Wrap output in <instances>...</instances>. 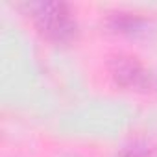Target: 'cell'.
Returning <instances> with one entry per match:
<instances>
[{
	"mask_svg": "<svg viewBox=\"0 0 157 157\" xmlns=\"http://www.w3.org/2000/svg\"><path fill=\"white\" fill-rule=\"evenodd\" d=\"M105 26L117 33H139L146 26V21L142 17H139L137 13L115 11V13H109Z\"/></svg>",
	"mask_w": 157,
	"mask_h": 157,
	"instance_id": "3",
	"label": "cell"
},
{
	"mask_svg": "<svg viewBox=\"0 0 157 157\" xmlns=\"http://www.w3.org/2000/svg\"><path fill=\"white\" fill-rule=\"evenodd\" d=\"M118 157H151V148L142 140H133L118 151Z\"/></svg>",
	"mask_w": 157,
	"mask_h": 157,
	"instance_id": "4",
	"label": "cell"
},
{
	"mask_svg": "<svg viewBox=\"0 0 157 157\" xmlns=\"http://www.w3.org/2000/svg\"><path fill=\"white\" fill-rule=\"evenodd\" d=\"M109 72L117 85L124 89L146 91L150 87V72L133 56L118 54L109 59Z\"/></svg>",
	"mask_w": 157,
	"mask_h": 157,
	"instance_id": "2",
	"label": "cell"
},
{
	"mask_svg": "<svg viewBox=\"0 0 157 157\" xmlns=\"http://www.w3.org/2000/svg\"><path fill=\"white\" fill-rule=\"evenodd\" d=\"M28 13L37 30L50 41L63 44L70 43L78 33V24L72 10L61 0H43L28 4Z\"/></svg>",
	"mask_w": 157,
	"mask_h": 157,
	"instance_id": "1",
	"label": "cell"
}]
</instances>
